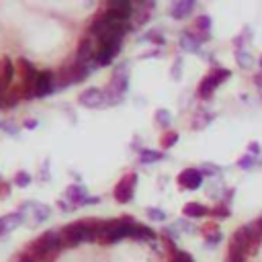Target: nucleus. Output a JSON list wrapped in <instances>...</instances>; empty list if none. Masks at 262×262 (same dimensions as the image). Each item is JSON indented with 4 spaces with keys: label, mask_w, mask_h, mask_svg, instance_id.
Instances as JSON below:
<instances>
[{
    "label": "nucleus",
    "mask_w": 262,
    "mask_h": 262,
    "mask_svg": "<svg viewBox=\"0 0 262 262\" xmlns=\"http://www.w3.org/2000/svg\"><path fill=\"white\" fill-rule=\"evenodd\" d=\"M90 240L92 242V232H90V223L88 219L74 221L60 230V244L62 248H76L80 242Z\"/></svg>",
    "instance_id": "nucleus-1"
},
{
    "label": "nucleus",
    "mask_w": 262,
    "mask_h": 262,
    "mask_svg": "<svg viewBox=\"0 0 262 262\" xmlns=\"http://www.w3.org/2000/svg\"><path fill=\"white\" fill-rule=\"evenodd\" d=\"M260 244H262V234H258L254 230V225H244V228L236 230L232 240H230V246L240 250V252H244V254L258 252Z\"/></svg>",
    "instance_id": "nucleus-2"
},
{
    "label": "nucleus",
    "mask_w": 262,
    "mask_h": 262,
    "mask_svg": "<svg viewBox=\"0 0 262 262\" xmlns=\"http://www.w3.org/2000/svg\"><path fill=\"white\" fill-rule=\"evenodd\" d=\"M232 76V72L228 68H219V66H215V68H211V72H209L203 80H201V84H199V96L203 98V100H207V98H211L213 96V92H215V88L219 84H223L225 80H228Z\"/></svg>",
    "instance_id": "nucleus-3"
},
{
    "label": "nucleus",
    "mask_w": 262,
    "mask_h": 262,
    "mask_svg": "<svg viewBox=\"0 0 262 262\" xmlns=\"http://www.w3.org/2000/svg\"><path fill=\"white\" fill-rule=\"evenodd\" d=\"M90 74V68L74 60V62H70V64H64L60 68V72H58V82L60 86H70V84H78L82 82L86 76Z\"/></svg>",
    "instance_id": "nucleus-4"
},
{
    "label": "nucleus",
    "mask_w": 262,
    "mask_h": 262,
    "mask_svg": "<svg viewBox=\"0 0 262 262\" xmlns=\"http://www.w3.org/2000/svg\"><path fill=\"white\" fill-rule=\"evenodd\" d=\"M58 244H60V232H45L37 240H33L29 246H27L25 252H29L35 260H39L47 250H51L54 246H58Z\"/></svg>",
    "instance_id": "nucleus-5"
},
{
    "label": "nucleus",
    "mask_w": 262,
    "mask_h": 262,
    "mask_svg": "<svg viewBox=\"0 0 262 262\" xmlns=\"http://www.w3.org/2000/svg\"><path fill=\"white\" fill-rule=\"evenodd\" d=\"M135 184H137V174L131 172V174H125L115 186V199L119 203H129L133 199V190H135Z\"/></svg>",
    "instance_id": "nucleus-6"
},
{
    "label": "nucleus",
    "mask_w": 262,
    "mask_h": 262,
    "mask_svg": "<svg viewBox=\"0 0 262 262\" xmlns=\"http://www.w3.org/2000/svg\"><path fill=\"white\" fill-rule=\"evenodd\" d=\"M203 184V174L197 168H186L178 174V186L186 190H197Z\"/></svg>",
    "instance_id": "nucleus-7"
},
{
    "label": "nucleus",
    "mask_w": 262,
    "mask_h": 262,
    "mask_svg": "<svg viewBox=\"0 0 262 262\" xmlns=\"http://www.w3.org/2000/svg\"><path fill=\"white\" fill-rule=\"evenodd\" d=\"M96 49H98V43H94L90 37L80 39V43H78V58H76V60H78V62H82V64L94 62Z\"/></svg>",
    "instance_id": "nucleus-8"
},
{
    "label": "nucleus",
    "mask_w": 262,
    "mask_h": 262,
    "mask_svg": "<svg viewBox=\"0 0 262 262\" xmlns=\"http://www.w3.org/2000/svg\"><path fill=\"white\" fill-rule=\"evenodd\" d=\"M14 70H16V66L8 58H0V88L4 92H8V88H10V82L14 78Z\"/></svg>",
    "instance_id": "nucleus-9"
},
{
    "label": "nucleus",
    "mask_w": 262,
    "mask_h": 262,
    "mask_svg": "<svg viewBox=\"0 0 262 262\" xmlns=\"http://www.w3.org/2000/svg\"><path fill=\"white\" fill-rule=\"evenodd\" d=\"M54 90V74L43 70V72L37 74V80H35V96H45Z\"/></svg>",
    "instance_id": "nucleus-10"
},
{
    "label": "nucleus",
    "mask_w": 262,
    "mask_h": 262,
    "mask_svg": "<svg viewBox=\"0 0 262 262\" xmlns=\"http://www.w3.org/2000/svg\"><path fill=\"white\" fill-rule=\"evenodd\" d=\"M104 102H107L104 100V92L98 90V88H88V90H84L80 94V104H84V107H88V109L102 107Z\"/></svg>",
    "instance_id": "nucleus-11"
},
{
    "label": "nucleus",
    "mask_w": 262,
    "mask_h": 262,
    "mask_svg": "<svg viewBox=\"0 0 262 262\" xmlns=\"http://www.w3.org/2000/svg\"><path fill=\"white\" fill-rule=\"evenodd\" d=\"M119 54V45H98L96 56H94V66H107L111 64V60Z\"/></svg>",
    "instance_id": "nucleus-12"
},
{
    "label": "nucleus",
    "mask_w": 262,
    "mask_h": 262,
    "mask_svg": "<svg viewBox=\"0 0 262 262\" xmlns=\"http://www.w3.org/2000/svg\"><path fill=\"white\" fill-rule=\"evenodd\" d=\"M201 234H203V238H205V242L209 244V246H215V244H219L221 242V230L217 228V223H205L203 228H201Z\"/></svg>",
    "instance_id": "nucleus-13"
},
{
    "label": "nucleus",
    "mask_w": 262,
    "mask_h": 262,
    "mask_svg": "<svg viewBox=\"0 0 262 262\" xmlns=\"http://www.w3.org/2000/svg\"><path fill=\"white\" fill-rule=\"evenodd\" d=\"M195 8V2L193 0H180V2H174L170 6V14L174 16V19H186V16L190 14V10Z\"/></svg>",
    "instance_id": "nucleus-14"
},
{
    "label": "nucleus",
    "mask_w": 262,
    "mask_h": 262,
    "mask_svg": "<svg viewBox=\"0 0 262 262\" xmlns=\"http://www.w3.org/2000/svg\"><path fill=\"white\" fill-rule=\"evenodd\" d=\"M182 213H184V217L197 219V217L209 215V213H211V209L205 207V205H201V203H186V205L182 207Z\"/></svg>",
    "instance_id": "nucleus-15"
},
{
    "label": "nucleus",
    "mask_w": 262,
    "mask_h": 262,
    "mask_svg": "<svg viewBox=\"0 0 262 262\" xmlns=\"http://www.w3.org/2000/svg\"><path fill=\"white\" fill-rule=\"evenodd\" d=\"M127 238H133V240H154L156 234H154V230L148 228V225L133 223L131 228H129V236Z\"/></svg>",
    "instance_id": "nucleus-16"
},
{
    "label": "nucleus",
    "mask_w": 262,
    "mask_h": 262,
    "mask_svg": "<svg viewBox=\"0 0 262 262\" xmlns=\"http://www.w3.org/2000/svg\"><path fill=\"white\" fill-rule=\"evenodd\" d=\"M107 8L109 10H115L119 14H125V16H129L131 10H133L131 2H127V0H111V2H107Z\"/></svg>",
    "instance_id": "nucleus-17"
},
{
    "label": "nucleus",
    "mask_w": 262,
    "mask_h": 262,
    "mask_svg": "<svg viewBox=\"0 0 262 262\" xmlns=\"http://www.w3.org/2000/svg\"><path fill=\"white\" fill-rule=\"evenodd\" d=\"M236 60H238V66L244 68V70H248L254 66V58L250 56V51L248 49H236Z\"/></svg>",
    "instance_id": "nucleus-18"
},
{
    "label": "nucleus",
    "mask_w": 262,
    "mask_h": 262,
    "mask_svg": "<svg viewBox=\"0 0 262 262\" xmlns=\"http://www.w3.org/2000/svg\"><path fill=\"white\" fill-rule=\"evenodd\" d=\"M164 158V154L160 152H152V150H142L139 152V162L142 164H152V162H158Z\"/></svg>",
    "instance_id": "nucleus-19"
},
{
    "label": "nucleus",
    "mask_w": 262,
    "mask_h": 262,
    "mask_svg": "<svg viewBox=\"0 0 262 262\" xmlns=\"http://www.w3.org/2000/svg\"><path fill=\"white\" fill-rule=\"evenodd\" d=\"M211 119H213L211 113L199 111V113L195 115V119H193V129H203V127H207L209 123H211Z\"/></svg>",
    "instance_id": "nucleus-20"
},
{
    "label": "nucleus",
    "mask_w": 262,
    "mask_h": 262,
    "mask_svg": "<svg viewBox=\"0 0 262 262\" xmlns=\"http://www.w3.org/2000/svg\"><path fill=\"white\" fill-rule=\"evenodd\" d=\"M180 47L186 49V51H199V43L195 41V37L190 35L188 31L182 33V37H180Z\"/></svg>",
    "instance_id": "nucleus-21"
},
{
    "label": "nucleus",
    "mask_w": 262,
    "mask_h": 262,
    "mask_svg": "<svg viewBox=\"0 0 262 262\" xmlns=\"http://www.w3.org/2000/svg\"><path fill=\"white\" fill-rule=\"evenodd\" d=\"M209 215L215 217V219H228V217L232 215V211H230L228 203H219V205H215V207L211 209V213H209Z\"/></svg>",
    "instance_id": "nucleus-22"
},
{
    "label": "nucleus",
    "mask_w": 262,
    "mask_h": 262,
    "mask_svg": "<svg viewBox=\"0 0 262 262\" xmlns=\"http://www.w3.org/2000/svg\"><path fill=\"white\" fill-rule=\"evenodd\" d=\"M176 142H178V133L168 129V131H164L162 137H160V148H164V150H166V148H172Z\"/></svg>",
    "instance_id": "nucleus-23"
},
{
    "label": "nucleus",
    "mask_w": 262,
    "mask_h": 262,
    "mask_svg": "<svg viewBox=\"0 0 262 262\" xmlns=\"http://www.w3.org/2000/svg\"><path fill=\"white\" fill-rule=\"evenodd\" d=\"M211 29V19H209L207 14H201L195 19V31H201V33H209Z\"/></svg>",
    "instance_id": "nucleus-24"
},
{
    "label": "nucleus",
    "mask_w": 262,
    "mask_h": 262,
    "mask_svg": "<svg viewBox=\"0 0 262 262\" xmlns=\"http://www.w3.org/2000/svg\"><path fill=\"white\" fill-rule=\"evenodd\" d=\"M60 252H62V244H58V246H54L51 250H47L37 262H56L58 260V256H60Z\"/></svg>",
    "instance_id": "nucleus-25"
},
{
    "label": "nucleus",
    "mask_w": 262,
    "mask_h": 262,
    "mask_svg": "<svg viewBox=\"0 0 262 262\" xmlns=\"http://www.w3.org/2000/svg\"><path fill=\"white\" fill-rule=\"evenodd\" d=\"M156 123L160 127H168L170 125V113L166 109H158L156 111Z\"/></svg>",
    "instance_id": "nucleus-26"
},
{
    "label": "nucleus",
    "mask_w": 262,
    "mask_h": 262,
    "mask_svg": "<svg viewBox=\"0 0 262 262\" xmlns=\"http://www.w3.org/2000/svg\"><path fill=\"white\" fill-rule=\"evenodd\" d=\"M228 262H246V254L230 246V250H228Z\"/></svg>",
    "instance_id": "nucleus-27"
},
{
    "label": "nucleus",
    "mask_w": 262,
    "mask_h": 262,
    "mask_svg": "<svg viewBox=\"0 0 262 262\" xmlns=\"http://www.w3.org/2000/svg\"><path fill=\"white\" fill-rule=\"evenodd\" d=\"M254 164H256V158H254V156H250V154H248V156H242V158L238 160V166H240L242 170H250Z\"/></svg>",
    "instance_id": "nucleus-28"
},
{
    "label": "nucleus",
    "mask_w": 262,
    "mask_h": 262,
    "mask_svg": "<svg viewBox=\"0 0 262 262\" xmlns=\"http://www.w3.org/2000/svg\"><path fill=\"white\" fill-rule=\"evenodd\" d=\"M148 217L154 219V221H164L166 219V213L162 211V209H156V207H148Z\"/></svg>",
    "instance_id": "nucleus-29"
},
{
    "label": "nucleus",
    "mask_w": 262,
    "mask_h": 262,
    "mask_svg": "<svg viewBox=\"0 0 262 262\" xmlns=\"http://www.w3.org/2000/svg\"><path fill=\"white\" fill-rule=\"evenodd\" d=\"M2 221H4V225H6L8 232H10V230H14V225H19V223L23 221V215L12 213V215H8V217H2Z\"/></svg>",
    "instance_id": "nucleus-30"
},
{
    "label": "nucleus",
    "mask_w": 262,
    "mask_h": 262,
    "mask_svg": "<svg viewBox=\"0 0 262 262\" xmlns=\"http://www.w3.org/2000/svg\"><path fill=\"white\" fill-rule=\"evenodd\" d=\"M144 39H148V41H152V43H158V45H164V41H166L164 35H162L160 31H150Z\"/></svg>",
    "instance_id": "nucleus-31"
},
{
    "label": "nucleus",
    "mask_w": 262,
    "mask_h": 262,
    "mask_svg": "<svg viewBox=\"0 0 262 262\" xmlns=\"http://www.w3.org/2000/svg\"><path fill=\"white\" fill-rule=\"evenodd\" d=\"M14 182H16V186H27V184L31 182V176H29L27 172H16Z\"/></svg>",
    "instance_id": "nucleus-32"
},
{
    "label": "nucleus",
    "mask_w": 262,
    "mask_h": 262,
    "mask_svg": "<svg viewBox=\"0 0 262 262\" xmlns=\"http://www.w3.org/2000/svg\"><path fill=\"white\" fill-rule=\"evenodd\" d=\"M201 174H203V176H213V174H219V168L217 166H211V164H203Z\"/></svg>",
    "instance_id": "nucleus-33"
},
{
    "label": "nucleus",
    "mask_w": 262,
    "mask_h": 262,
    "mask_svg": "<svg viewBox=\"0 0 262 262\" xmlns=\"http://www.w3.org/2000/svg\"><path fill=\"white\" fill-rule=\"evenodd\" d=\"M12 262H37V260H35L29 252H21L19 256H14V258H12Z\"/></svg>",
    "instance_id": "nucleus-34"
},
{
    "label": "nucleus",
    "mask_w": 262,
    "mask_h": 262,
    "mask_svg": "<svg viewBox=\"0 0 262 262\" xmlns=\"http://www.w3.org/2000/svg\"><path fill=\"white\" fill-rule=\"evenodd\" d=\"M180 68H182V60L178 58L176 62H174V70H172V76L174 78H180Z\"/></svg>",
    "instance_id": "nucleus-35"
},
{
    "label": "nucleus",
    "mask_w": 262,
    "mask_h": 262,
    "mask_svg": "<svg viewBox=\"0 0 262 262\" xmlns=\"http://www.w3.org/2000/svg\"><path fill=\"white\" fill-rule=\"evenodd\" d=\"M248 152H250V156H254V158H258V156H260V146H258L256 142H252V144L248 146Z\"/></svg>",
    "instance_id": "nucleus-36"
},
{
    "label": "nucleus",
    "mask_w": 262,
    "mask_h": 262,
    "mask_svg": "<svg viewBox=\"0 0 262 262\" xmlns=\"http://www.w3.org/2000/svg\"><path fill=\"white\" fill-rule=\"evenodd\" d=\"M10 193V186L6 182H2V178H0V197H8Z\"/></svg>",
    "instance_id": "nucleus-37"
},
{
    "label": "nucleus",
    "mask_w": 262,
    "mask_h": 262,
    "mask_svg": "<svg viewBox=\"0 0 262 262\" xmlns=\"http://www.w3.org/2000/svg\"><path fill=\"white\" fill-rule=\"evenodd\" d=\"M252 225H254V230H256L258 234H262V217H260V219H256Z\"/></svg>",
    "instance_id": "nucleus-38"
},
{
    "label": "nucleus",
    "mask_w": 262,
    "mask_h": 262,
    "mask_svg": "<svg viewBox=\"0 0 262 262\" xmlns=\"http://www.w3.org/2000/svg\"><path fill=\"white\" fill-rule=\"evenodd\" d=\"M254 82H256V86H258V88L262 90V72H258V74L254 76Z\"/></svg>",
    "instance_id": "nucleus-39"
},
{
    "label": "nucleus",
    "mask_w": 262,
    "mask_h": 262,
    "mask_svg": "<svg viewBox=\"0 0 262 262\" xmlns=\"http://www.w3.org/2000/svg\"><path fill=\"white\" fill-rule=\"evenodd\" d=\"M25 127H27V129L37 127V121H35V119H27V121H25Z\"/></svg>",
    "instance_id": "nucleus-40"
},
{
    "label": "nucleus",
    "mask_w": 262,
    "mask_h": 262,
    "mask_svg": "<svg viewBox=\"0 0 262 262\" xmlns=\"http://www.w3.org/2000/svg\"><path fill=\"white\" fill-rule=\"evenodd\" d=\"M4 102H6V92L0 88V107H4Z\"/></svg>",
    "instance_id": "nucleus-41"
},
{
    "label": "nucleus",
    "mask_w": 262,
    "mask_h": 262,
    "mask_svg": "<svg viewBox=\"0 0 262 262\" xmlns=\"http://www.w3.org/2000/svg\"><path fill=\"white\" fill-rule=\"evenodd\" d=\"M6 232H8V228H6V225H4V221L0 219V234H6Z\"/></svg>",
    "instance_id": "nucleus-42"
},
{
    "label": "nucleus",
    "mask_w": 262,
    "mask_h": 262,
    "mask_svg": "<svg viewBox=\"0 0 262 262\" xmlns=\"http://www.w3.org/2000/svg\"><path fill=\"white\" fill-rule=\"evenodd\" d=\"M258 64H260V66H262V58H260V60H258Z\"/></svg>",
    "instance_id": "nucleus-43"
}]
</instances>
